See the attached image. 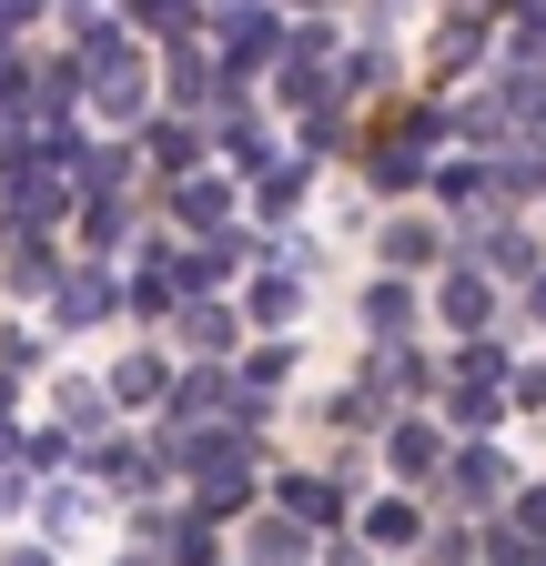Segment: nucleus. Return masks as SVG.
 <instances>
[]
</instances>
